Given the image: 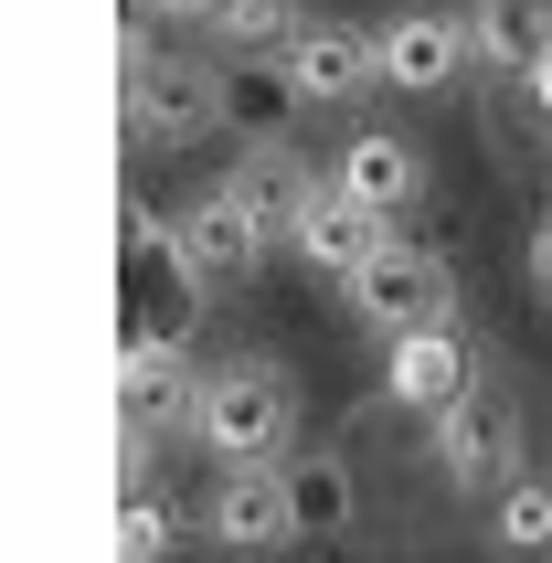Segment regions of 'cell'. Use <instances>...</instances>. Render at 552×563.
I'll return each instance as SVG.
<instances>
[{"label": "cell", "mask_w": 552, "mask_h": 563, "mask_svg": "<svg viewBox=\"0 0 552 563\" xmlns=\"http://www.w3.org/2000/svg\"><path fill=\"white\" fill-rule=\"evenodd\" d=\"M223 96H234V64L202 54H159L150 32H118V107L139 150H191L223 128Z\"/></svg>", "instance_id": "6da1fadb"}, {"label": "cell", "mask_w": 552, "mask_h": 563, "mask_svg": "<svg viewBox=\"0 0 552 563\" xmlns=\"http://www.w3.org/2000/svg\"><path fill=\"white\" fill-rule=\"evenodd\" d=\"M191 437L213 446L223 468H287L298 457V373L287 362H223V373H202Z\"/></svg>", "instance_id": "7a4b0ae2"}, {"label": "cell", "mask_w": 552, "mask_h": 563, "mask_svg": "<svg viewBox=\"0 0 552 563\" xmlns=\"http://www.w3.org/2000/svg\"><path fill=\"white\" fill-rule=\"evenodd\" d=\"M340 309L362 319L372 341H404V330H435V319H457V277H446V255H435V245H404V234H394V245L372 255L362 277L340 287Z\"/></svg>", "instance_id": "3957f363"}, {"label": "cell", "mask_w": 552, "mask_h": 563, "mask_svg": "<svg viewBox=\"0 0 552 563\" xmlns=\"http://www.w3.org/2000/svg\"><path fill=\"white\" fill-rule=\"evenodd\" d=\"M170 234H181L170 277H181L191 298H213V287H245L255 266L276 255V234H266V223L245 213V191H234V181H213V191H202V202H191L181 223H170Z\"/></svg>", "instance_id": "277c9868"}, {"label": "cell", "mask_w": 552, "mask_h": 563, "mask_svg": "<svg viewBox=\"0 0 552 563\" xmlns=\"http://www.w3.org/2000/svg\"><path fill=\"white\" fill-rule=\"evenodd\" d=\"M191 405H202V383H191L181 341L159 319H128V341H118V426H128V446H150L159 426H191Z\"/></svg>", "instance_id": "5b68a950"}, {"label": "cell", "mask_w": 552, "mask_h": 563, "mask_svg": "<svg viewBox=\"0 0 552 563\" xmlns=\"http://www.w3.org/2000/svg\"><path fill=\"white\" fill-rule=\"evenodd\" d=\"M191 521H202V542H213V553H234V563L287 553V542H298V510H287V468H223V478H213V500L191 510Z\"/></svg>", "instance_id": "8992f818"}, {"label": "cell", "mask_w": 552, "mask_h": 563, "mask_svg": "<svg viewBox=\"0 0 552 563\" xmlns=\"http://www.w3.org/2000/svg\"><path fill=\"white\" fill-rule=\"evenodd\" d=\"M435 468L457 478V489H489L499 500V489L521 478V405H510L499 383H478V394L435 426Z\"/></svg>", "instance_id": "52a82bcc"}, {"label": "cell", "mask_w": 552, "mask_h": 563, "mask_svg": "<svg viewBox=\"0 0 552 563\" xmlns=\"http://www.w3.org/2000/svg\"><path fill=\"white\" fill-rule=\"evenodd\" d=\"M383 394H394L404 415L446 426V415L478 394V351H467V330H457V319H435V330H404V341H394V373H383Z\"/></svg>", "instance_id": "ba28073f"}, {"label": "cell", "mask_w": 552, "mask_h": 563, "mask_svg": "<svg viewBox=\"0 0 552 563\" xmlns=\"http://www.w3.org/2000/svg\"><path fill=\"white\" fill-rule=\"evenodd\" d=\"M276 75L308 96V107H340V96L383 86V32H351V22H308L287 54H276Z\"/></svg>", "instance_id": "9c48e42d"}, {"label": "cell", "mask_w": 552, "mask_h": 563, "mask_svg": "<svg viewBox=\"0 0 552 563\" xmlns=\"http://www.w3.org/2000/svg\"><path fill=\"white\" fill-rule=\"evenodd\" d=\"M383 245H394V223H383V213H362V202H351L340 181L319 191V202L298 213V234H287V255H298V266H319L330 287H351V277H362V266H372Z\"/></svg>", "instance_id": "30bf717a"}, {"label": "cell", "mask_w": 552, "mask_h": 563, "mask_svg": "<svg viewBox=\"0 0 552 563\" xmlns=\"http://www.w3.org/2000/svg\"><path fill=\"white\" fill-rule=\"evenodd\" d=\"M467 54H478V22H446V11H404V22H383V86H394V96H446Z\"/></svg>", "instance_id": "8fae6325"}, {"label": "cell", "mask_w": 552, "mask_h": 563, "mask_svg": "<svg viewBox=\"0 0 552 563\" xmlns=\"http://www.w3.org/2000/svg\"><path fill=\"white\" fill-rule=\"evenodd\" d=\"M362 213H383V223H404L415 202H426V159H415V139H394V128H362L351 150H340V170H330Z\"/></svg>", "instance_id": "7c38bea8"}, {"label": "cell", "mask_w": 552, "mask_h": 563, "mask_svg": "<svg viewBox=\"0 0 552 563\" xmlns=\"http://www.w3.org/2000/svg\"><path fill=\"white\" fill-rule=\"evenodd\" d=\"M234 191H245V213L266 223V234H298V213L319 202L330 181H308V159L287 150V139H266V150H245L234 159Z\"/></svg>", "instance_id": "4fadbf2b"}, {"label": "cell", "mask_w": 552, "mask_h": 563, "mask_svg": "<svg viewBox=\"0 0 552 563\" xmlns=\"http://www.w3.org/2000/svg\"><path fill=\"white\" fill-rule=\"evenodd\" d=\"M287 510H298V542H340V532H351V510H362V489H351V457H330V446H298V457H287Z\"/></svg>", "instance_id": "5bb4252c"}, {"label": "cell", "mask_w": 552, "mask_h": 563, "mask_svg": "<svg viewBox=\"0 0 552 563\" xmlns=\"http://www.w3.org/2000/svg\"><path fill=\"white\" fill-rule=\"evenodd\" d=\"M181 542V510L150 489V446H118V563H159Z\"/></svg>", "instance_id": "9a60e30c"}, {"label": "cell", "mask_w": 552, "mask_h": 563, "mask_svg": "<svg viewBox=\"0 0 552 563\" xmlns=\"http://www.w3.org/2000/svg\"><path fill=\"white\" fill-rule=\"evenodd\" d=\"M478 54L531 86V75L552 64V0H478Z\"/></svg>", "instance_id": "2e32d148"}, {"label": "cell", "mask_w": 552, "mask_h": 563, "mask_svg": "<svg viewBox=\"0 0 552 563\" xmlns=\"http://www.w3.org/2000/svg\"><path fill=\"white\" fill-rule=\"evenodd\" d=\"M308 96L287 86V75H234V96H223V128H245V150H266V139H287V118H298Z\"/></svg>", "instance_id": "e0dca14e"}, {"label": "cell", "mask_w": 552, "mask_h": 563, "mask_svg": "<svg viewBox=\"0 0 552 563\" xmlns=\"http://www.w3.org/2000/svg\"><path fill=\"white\" fill-rule=\"evenodd\" d=\"M489 542L499 553H552V478H510V489H499V510H489Z\"/></svg>", "instance_id": "ac0fdd59"}, {"label": "cell", "mask_w": 552, "mask_h": 563, "mask_svg": "<svg viewBox=\"0 0 552 563\" xmlns=\"http://www.w3.org/2000/svg\"><path fill=\"white\" fill-rule=\"evenodd\" d=\"M298 0H245V11H234V22H223V43H245V54H255V43H266V54H287V43H298Z\"/></svg>", "instance_id": "d6986e66"}, {"label": "cell", "mask_w": 552, "mask_h": 563, "mask_svg": "<svg viewBox=\"0 0 552 563\" xmlns=\"http://www.w3.org/2000/svg\"><path fill=\"white\" fill-rule=\"evenodd\" d=\"M170 11H181V22H202V32H223L234 11H245V0H170Z\"/></svg>", "instance_id": "ffe728a7"}, {"label": "cell", "mask_w": 552, "mask_h": 563, "mask_svg": "<svg viewBox=\"0 0 552 563\" xmlns=\"http://www.w3.org/2000/svg\"><path fill=\"white\" fill-rule=\"evenodd\" d=\"M531 287L552 298V213H542V234H531Z\"/></svg>", "instance_id": "44dd1931"}]
</instances>
